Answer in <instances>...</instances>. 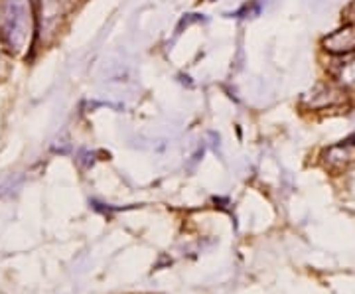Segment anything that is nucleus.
Wrapping results in <instances>:
<instances>
[{
    "label": "nucleus",
    "mask_w": 355,
    "mask_h": 294,
    "mask_svg": "<svg viewBox=\"0 0 355 294\" xmlns=\"http://www.w3.org/2000/svg\"><path fill=\"white\" fill-rule=\"evenodd\" d=\"M32 32L30 0H2L0 40L10 51H22Z\"/></svg>",
    "instance_id": "obj_1"
},
{
    "label": "nucleus",
    "mask_w": 355,
    "mask_h": 294,
    "mask_svg": "<svg viewBox=\"0 0 355 294\" xmlns=\"http://www.w3.org/2000/svg\"><path fill=\"white\" fill-rule=\"evenodd\" d=\"M342 103H345V93L331 83H318L316 87H312L302 97V105L306 109H312V111L336 107Z\"/></svg>",
    "instance_id": "obj_2"
},
{
    "label": "nucleus",
    "mask_w": 355,
    "mask_h": 294,
    "mask_svg": "<svg viewBox=\"0 0 355 294\" xmlns=\"http://www.w3.org/2000/svg\"><path fill=\"white\" fill-rule=\"evenodd\" d=\"M322 48L331 55H345L355 51V24H345L322 40Z\"/></svg>",
    "instance_id": "obj_3"
},
{
    "label": "nucleus",
    "mask_w": 355,
    "mask_h": 294,
    "mask_svg": "<svg viewBox=\"0 0 355 294\" xmlns=\"http://www.w3.org/2000/svg\"><path fill=\"white\" fill-rule=\"evenodd\" d=\"M338 79H340L343 87H355V60L343 64L340 74H338Z\"/></svg>",
    "instance_id": "obj_4"
},
{
    "label": "nucleus",
    "mask_w": 355,
    "mask_h": 294,
    "mask_svg": "<svg viewBox=\"0 0 355 294\" xmlns=\"http://www.w3.org/2000/svg\"><path fill=\"white\" fill-rule=\"evenodd\" d=\"M342 18L347 22V24H355V0L352 4H347L345 8H343Z\"/></svg>",
    "instance_id": "obj_5"
}]
</instances>
